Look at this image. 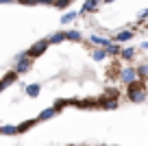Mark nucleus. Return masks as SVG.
<instances>
[{"instance_id": "f257e3e1", "label": "nucleus", "mask_w": 148, "mask_h": 146, "mask_svg": "<svg viewBox=\"0 0 148 146\" xmlns=\"http://www.w3.org/2000/svg\"><path fill=\"white\" fill-rule=\"evenodd\" d=\"M146 96H148V85L146 81H135L131 83L129 87H126V98H129V103H135V105H139V103L146 101Z\"/></svg>"}, {"instance_id": "f03ea898", "label": "nucleus", "mask_w": 148, "mask_h": 146, "mask_svg": "<svg viewBox=\"0 0 148 146\" xmlns=\"http://www.w3.org/2000/svg\"><path fill=\"white\" fill-rule=\"evenodd\" d=\"M118 81H120V83H122L124 87H129L131 83L139 81V74H137V65H131V63H126L124 68L120 70V76H118Z\"/></svg>"}, {"instance_id": "7ed1b4c3", "label": "nucleus", "mask_w": 148, "mask_h": 146, "mask_svg": "<svg viewBox=\"0 0 148 146\" xmlns=\"http://www.w3.org/2000/svg\"><path fill=\"white\" fill-rule=\"evenodd\" d=\"M22 90H24V96H28V98H37V96L42 94V83H39V81L24 83Z\"/></svg>"}, {"instance_id": "20e7f679", "label": "nucleus", "mask_w": 148, "mask_h": 146, "mask_svg": "<svg viewBox=\"0 0 148 146\" xmlns=\"http://www.w3.org/2000/svg\"><path fill=\"white\" fill-rule=\"evenodd\" d=\"M98 107L100 109H118V101L116 98H111V96H107V94H102V96H98Z\"/></svg>"}, {"instance_id": "39448f33", "label": "nucleus", "mask_w": 148, "mask_h": 146, "mask_svg": "<svg viewBox=\"0 0 148 146\" xmlns=\"http://www.w3.org/2000/svg\"><path fill=\"white\" fill-rule=\"evenodd\" d=\"M59 114H61V111L57 109L55 105H52V107H46V109L39 111V116H37V122H46V120H52L55 116H59Z\"/></svg>"}, {"instance_id": "423d86ee", "label": "nucleus", "mask_w": 148, "mask_h": 146, "mask_svg": "<svg viewBox=\"0 0 148 146\" xmlns=\"http://www.w3.org/2000/svg\"><path fill=\"white\" fill-rule=\"evenodd\" d=\"M135 57H137V48L135 46H124L120 52V59L124 61V63H131V61H135Z\"/></svg>"}, {"instance_id": "0eeeda50", "label": "nucleus", "mask_w": 148, "mask_h": 146, "mask_svg": "<svg viewBox=\"0 0 148 146\" xmlns=\"http://www.w3.org/2000/svg\"><path fill=\"white\" fill-rule=\"evenodd\" d=\"M79 109H96L98 107V98H83V101H76Z\"/></svg>"}, {"instance_id": "6e6552de", "label": "nucleus", "mask_w": 148, "mask_h": 146, "mask_svg": "<svg viewBox=\"0 0 148 146\" xmlns=\"http://www.w3.org/2000/svg\"><path fill=\"white\" fill-rule=\"evenodd\" d=\"M0 135H20L18 124H0Z\"/></svg>"}, {"instance_id": "1a4fd4ad", "label": "nucleus", "mask_w": 148, "mask_h": 146, "mask_svg": "<svg viewBox=\"0 0 148 146\" xmlns=\"http://www.w3.org/2000/svg\"><path fill=\"white\" fill-rule=\"evenodd\" d=\"M137 74H139L142 81H148V59H144V61L137 63Z\"/></svg>"}, {"instance_id": "9d476101", "label": "nucleus", "mask_w": 148, "mask_h": 146, "mask_svg": "<svg viewBox=\"0 0 148 146\" xmlns=\"http://www.w3.org/2000/svg\"><path fill=\"white\" fill-rule=\"evenodd\" d=\"M35 124H37V118H31V120H26V122L18 124V131H20V133H26L28 129H33Z\"/></svg>"}, {"instance_id": "9b49d317", "label": "nucleus", "mask_w": 148, "mask_h": 146, "mask_svg": "<svg viewBox=\"0 0 148 146\" xmlns=\"http://www.w3.org/2000/svg\"><path fill=\"white\" fill-rule=\"evenodd\" d=\"M74 20H79V11H70V13H65L63 18H61V24H70V22H74Z\"/></svg>"}, {"instance_id": "f8f14e48", "label": "nucleus", "mask_w": 148, "mask_h": 146, "mask_svg": "<svg viewBox=\"0 0 148 146\" xmlns=\"http://www.w3.org/2000/svg\"><path fill=\"white\" fill-rule=\"evenodd\" d=\"M139 50H148V41H144V44H139Z\"/></svg>"}, {"instance_id": "ddd939ff", "label": "nucleus", "mask_w": 148, "mask_h": 146, "mask_svg": "<svg viewBox=\"0 0 148 146\" xmlns=\"http://www.w3.org/2000/svg\"><path fill=\"white\" fill-rule=\"evenodd\" d=\"M100 146H109V144H100Z\"/></svg>"}]
</instances>
